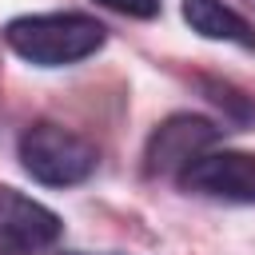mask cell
<instances>
[{
  "instance_id": "cell-1",
  "label": "cell",
  "mask_w": 255,
  "mask_h": 255,
  "mask_svg": "<svg viewBox=\"0 0 255 255\" xmlns=\"http://www.w3.org/2000/svg\"><path fill=\"white\" fill-rule=\"evenodd\" d=\"M8 52L32 68H72L108 44V28L88 12H24L0 28Z\"/></svg>"
},
{
  "instance_id": "cell-2",
  "label": "cell",
  "mask_w": 255,
  "mask_h": 255,
  "mask_svg": "<svg viewBox=\"0 0 255 255\" xmlns=\"http://www.w3.org/2000/svg\"><path fill=\"white\" fill-rule=\"evenodd\" d=\"M16 159L44 187H80L100 167L96 143L64 124H52V120H36L20 131Z\"/></svg>"
},
{
  "instance_id": "cell-3",
  "label": "cell",
  "mask_w": 255,
  "mask_h": 255,
  "mask_svg": "<svg viewBox=\"0 0 255 255\" xmlns=\"http://www.w3.org/2000/svg\"><path fill=\"white\" fill-rule=\"evenodd\" d=\"M187 195L211 199V203H231V207H255V151H235V147H211L199 159H191L179 179Z\"/></svg>"
},
{
  "instance_id": "cell-4",
  "label": "cell",
  "mask_w": 255,
  "mask_h": 255,
  "mask_svg": "<svg viewBox=\"0 0 255 255\" xmlns=\"http://www.w3.org/2000/svg\"><path fill=\"white\" fill-rule=\"evenodd\" d=\"M227 128H219L215 120L207 116H195V112H175L167 116L163 124H155V131L147 135V147H143V171L147 175H171L179 179V171L199 159L203 151L219 147Z\"/></svg>"
},
{
  "instance_id": "cell-5",
  "label": "cell",
  "mask_w": 255,
  "mask_h": 255,
  "mask_svg": "<svg viewBox=\"0 0 255 255\" xmlns=\"http://www.w3.org/2000/svg\"><path fill=\"white\" fill-rule=\"evenodd\" d=\"M60 235L64 219L48 203L0 183V255H44L60 243Z\"/></svg>"
},
{
  "instance_id": "cell-6",
  "label": "cell",
  "mask_w": 255,
  "mask_h": 255,
  "mask_svg": "<svg viewBox=\"0 0 255 255\" xmlns=\"http://www.w3.org/2000/svg\"><path fill=\"white\" fill-rule=\"evenodd\" d=\"M179 12H183V24L199 40L255 52V24L243 12H235L227 0H179Z\"/></svg>"
},
{
  "instance_id": "cell-7",
  "label": "cell",
  "mask_w": 255,
  "mask_h": 255,
  "mask_svg": "<svg viewBox=\"0 0 255 255\" xmlns=\"http://www.w3.org/2000/svg\"><path fill=\"white\" fill-rule=\"evenodd\" d=\"M199 92L223 112V124H231L235 131H243V128L255 124V96H247L243 88H235L227 80H215V76H203L199 80Z\"/></svg>"
},
{
  "instance_id": "cell-8",
  "label": "cell",
  "mask_w": 255,
  "mask_h": 255,
  "mask_svg": "<svg viewBox=\"0 0 255 255\" xmlns=\"http://www.w3.org/2000/svg\"><path fill=\"white\" fill-rule=\"evenodd\" d=\"M120 16H131V20H155L159 16V0H96Z\"/></svg>"
},
{
  "instance_id": "cell-9",
  "label": "cell",
  "mask_w": 255,
  "mask_h": 255,
  "mask_svg": "<svg viewBox=\"0 0 255 255\" xmlns=\"http://www.w3.org/2000/svg\"><path fill=\"white\" fill-rule=\"evenodd\" d=\"M60 255H96V251H60ZM104 255H112V251H104Z\"/></svg>"
}]
</instances>
